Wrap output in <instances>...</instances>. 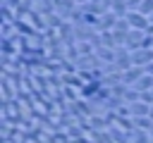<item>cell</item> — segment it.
<instances>
[{
    "mask_svg": "<svg viewBox=\"0 0 153 143\" xmlns=\"http://www.w3.org/2000/svg\"><path fill=\"white\" fill-rule=\"evenodd\" d=\"M141 100L148 102V105H153V88L151 91H141Z\"/></svg>",
    "mask_w": 153,
    "mask_h": 143,
    "instance_id": "14",
    "label": "cell"
},
{
    "mask_svg": "<svg viewBox=\"0 0 153 143\" xmlns=\"http://www.w3.org/2000/svg\"><path fill=\"white\" fill-rule=\"evenodd\" d=\"M134 88L141 93V91H151L153 88V76L151 74H143V76H139V81L134 83Z\"/></svg>",
    "mask_w": 153,
    "mask_h": 143,
    "instance_id": "10",
    "label": "cell"
},
{
    "mask_svg": "<svg viewBox=\"0 0 153 143\" xmlns=\"http://www.w3.org/2000/svg\"><path fill=\"white\" fill-rule=\"evenodd\" d=\"M120 72H124V69H129L131 67V52L124 48V45H120V48H115V62H112Z\"/></svg>",
    "mask_w": 153,
    "mask_h": 143,
    "instance_id": "2",
    "label": "cell"
},
{
    "mask_svg": "<svg viewBox=\"0 0 153 143\" xmlns=\"http://www.w3.org/2000/svg\"><path fill=\"white\" fill-rule=\"evenodd\" d=\"M148 117H151V119H153V105H151V110H148Z\"/></svg>",
    "mask_w": 153,
    "mask_h": 143,
    "instance_id": "18",
    "label": "cell"
},
{
    "mask_svg": "<svg viewBox=\"0 0 153 143\" xmlns=\"http://www.w3.org/2000/svg\"><path fill=\"white\" fill-rule=\"evenodd\" d=\"M146 72H143V67H136V64H131L129 69H124L122 72V83L124 86H134L136 81H139V76H143Z\"/></svg>",
    "mask_w": 153,
    "mask_h": 143,
    "instance_id": "5",
    "label": "cell"
},
{
    "mask_svg": "<svg viewBox=\"0 0 153 143\" xmlns=\"http://www.w3.org/2000/svg\"><path fill=\"white\" fill-rule=\"evenodd\" d=\"M55 10H57V14H62V17H72V12L76 10V0H60V2L55 5Z\"/></svg>",
    "mask_w": 153,
    "mask_h": 143,
    "instance_id": "8",
    "label": "cell"
},
{
    "mask_svg": "<svg viewBox=\"0 0 153 143\" xmlns=\"http://www.w3.org/2000/svg\"><path fill=\"white\" fill-rule=\"evenodd\" d=\"M143 38H146V31H141V29H131V31L127 33V43H124V48H127L129 52H134V50L143 48Z\"/></svg>",
    "mask_w": 153,
    "mask_h": 143,
    "instance_id": "1",
    "label": "cell"
},
{
    "mask_svg": "<svg viewBox=\"0 0 153 143\" xmlns=\"http://www.w3.org/2000/svg\"><path fill=\"white\" fill-rule=\"evenodd\" d=\"M148 62H153V48H139V50L131 52V64L146 67Z\"/></svg>",
    "mask_w": 153,
    "mask_h": 143,
    "instance_id": "4",
    "label": "cell"
},
{
    "mask_svg": "<svg viewBox=\"0 0 153 143\" xmlns=\"http://www.w3.org/2000/svg\"><path fill=\"white\" fill-rule=\"evenodd\" d=\"M139 12L148 17V14L153 12V0H141V5H139Z\"/></svg>",
    "mask_w": 153,
    "mask_h": 143,
    "instance_id": "12",
    "label": "cell"
},
{
    "mask_svg": "<svg viewBox=\"0 0 153 143\" xmlns=\"http://www.w3.org/2000/svg\"><path fill=\"white\" fill-rule=\"evenodd\" d=\"M115 21H117V14L110 10V12H105V14H100V17H98L96 29H98V31H112V29H115Z\"/></svg>",
    "mask_w": 153,
    "mask_h": 143,
    "instance_id": "6",
    "label": "cell"
},
{
    "mask_svg": "<svg viewBox=\"0 0 153 143\" xmlns=\"http://www.w3.org/2000/svg\"><path fill=\"white\" fill-rule=\"evenodd\" d=\"M127 5H129V10H139L141 0H127Z\"/></svg>",
    "mask_w": 153,
    "mask_h": 143,
    "instance_id": "16",
    "label": "cell"
},
{
    "mask_svg": "<svg viewBox=\"0 0 153 143\" xmlns=\"http://www.w3.org/2000/svg\"><path fill=\"white\" fill-rule=\"evenodd\" d=\"M143 72H146V74H151V76H153V62H148V64H146V67H143Z\"/></svg>",
    "mask_w": 153,
    "mask_h": 143,
    "instance_id": "17",
    "label": "cell"
},
{
    "mask_svg": "<svg viewBox=\"0 0 153 143\" xmlns=\"http://www.w3.org/2000/svg\"><path fill=\"white\" fill-rule=\"evenodd\" d=\"M151 143H153V138H151Z\"/></svg>",
    "mask_w": 153,
    "mask_h": 143,
    "instance_id": "21",
    "label": "cell"
},
{
    "mask_svg": "<svg viewBox=\"0 0 153 143\" xmlns=\"http://www.w3.org/2000/svg\"><path fill=\"white\" fill-rule=\"evenodd\" d=\"M110 10H112L117 17H127L129 5H127V0H110Z\"/></svg>",
    "mask_w": 153,
    "mask_h": 143,
    "instance_id": "9",
    "label": "cell"
},
{
    "mask_svg": "<svg viewBox=\"0 0 153 143\" xmlns=\"http://www.w3.org/2000/svg\"><path fill=\"white\" fill-rule=\"evenodd\" d=\"M45 19H48V21H45L48 26H62V21H60V14H48Z\"/></svg>",
    "mask_w": 153,
    "mask_h": 143,
    "instance_id": "13",
    "label": "cell"
},
{
    "mask_svg": "<svg viewBox=\"0 0 153 143\" xmlns=\"http://www.w3.org/2000/svg\"><path fill=\"white\" fill-rule=\"evenodd\" d=\"M148 19H151V24H153V12H151V14H148Z\"/></svg>",
    "mask_w": 153,
    "mask_h": 143,
    "instance_id": "20",
    "label": "cell"
},
{
    "mask_svg": "<svg viewBox=\"0 0 153 143\" xmlns=\"http://www.w3.org/2000/svg\"><path fill=\"white\" fill-rule=\"evenodd\" d=\"M96 55H98L103 62H115V48H98Z\"/></svg>",
    "mask_w": 153,
    "mask_h": 143,
    "instance_id": "11",
    "label": "cell"
},
{
    "mask_svg": "<svg viewBox=\"0 0 153 143\" xmlns=\"http://www.w3.org/2000/svg\"><path fill=\"white\" fill-rule=\"evenodd\" d=\"M127 19H129V26H131V29H141V31H146L148 24H151V19H148L146 14H141L139 10H129V12H127Z\"/></svg>",
    "mask_w": 153,
    "mask_h": 143,
    "instance_id": "3",
    "label": "cell"
},
{
    "mask_svg": "<svg viewBox=\"0 0 153 143\" xmlns=\"http://www.w3.org/2000/svg\"><path fill=\"white\" fill-rule=\"evenodd\" d=\"M148 110H151V105L143 102V100H136V102L129 105V114H131L134 119H136V117H148Z\"/></svg>",
    "mask_w": 153,
    "mask_h": 143,
    "instance_id": "7",
    "label": "cell"
},
{
    "mask_svg": "<svg viewBox=\"0 0 153 143\" xmlns=\"http://www.w3.org/2000/svg\"><path fill=\"white\" fill-rule=\"evenodd\" d=\"M84 2H88V0H76V5H84Z\"/></svg>",
    "mask_w": 153,
    "mask_h": 143,
    "instance_id": "19",
    "label": "cell"
},
{
    "mask_svg": "<svg viewBox=\"0 0 153 143\" xmlns=\"http://www.w3.org/2000/svg\"><path fill=\"white\" fill-rule=\"evenodd\" d=\"M2 17H5L2 21H12V12H10V7H7V5L2 7Z\"/></svg>",
    "mask_w": 153,
    "mask_h": 143,
    "instance_id": "15",
    "label": "cell"
}]
</instances>
